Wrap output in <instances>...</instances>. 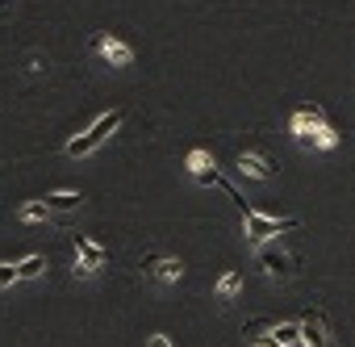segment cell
Segmentation results:
<instances>
[{
    "instance_id": "obj_15",
    "label": "cell",
    "mask_w": 355,
    "mask_h": 347,
    "mask_svg": "<svg viewBox=\"0 0 355 347\" xmlns=\"http://www.w3.org/2000/svg\"><path fill=\"white\" fill-rule=\"evenodd\" d=\"M21 218H26V222H46V218H51V210H46V201H34V205H26V210H21Z\"/></svg>"
},
{
    "instance_id": "obj_14",
    "label": "cell",
    "mask_w": 355,
    "mask_h": 347,
    "mask_svg": "<svg viewBox=\"0 0 355 347\" xmlns=\"http://www.w3.org/2000/svg\"><path fill=\"white\" fill-rule=\"evenodd\" d=\"M305 142H313V146H338V134H334V130H330V126L322 121V126H318V130H313V134H309Z\"/></svg>"
},
{
    "instance_id": "obj_10",
    "label": "cell",
    "mask_w": 355,
    "mask_h": 347,
    "mask_svg": "<svg viewBox=\"0 0 355 347\" xmlns=\"http://www.w3.org/2000/svg\"><path fill=\"white\" fill-rule=\"evenodd\" d=\"M42 201H46L51 214H55V210H76V205H84L80 193H51V197H42Z\"/></svg>"
},
{
    "instance_id": "obj_1",
    "label": "cell",
    "mask_w": 355,
    "mask_h": 347,
    "mask_svg": "<svg viewBox=\"0 0 355 347\" xmlns=\"http://www.w3.org/2000/svg\"><path fill=\"white\" fill-rule=\"evenodd\" d=\"M117 126H121V109L101 113V117H96V121H92L80 138H71V142H67V155H76V159H80V155H92V151H96V146H101V142H105Z\"/></svg>"
},
{
    "instance_id": "obj_12",
    "label": "cell",
    "mask_w": 355,
    "mask_h": 347,
    "mask_svg": "<svg viewBox=\"0 0 355 347\" xmlns=\"http://www.w3.org/2000/svg\"><path fill=\"white\" fill-rule=\"evenodd\" d=\"M272 335H276V343L297 347L301 343V322H280V326H272Z\"/></svg>"
},
{
    "instance_id": "obj_2",
    "label": "cell",
    "mask_w": 355,
    "mask_h": 347,
    "mask_svg": "<svg viewBox=\"0 0 355 347\" xmlns=\"http://www.w3.org/2000/svg\"><path fill=\"white\" fill-rule=\"evenodd\" d=\"M243 222H247V239H251V243H263V239H272V235H284V230H297V226H301L297 218H263V214H255V210H251Z\"/></svg>"
},
{
    "instance_id": "obj_13",
    "label": "cell",
    "mask_w": 355,
    "mask_h": 347,
    "mask_svg": "<svg viewBox=\"0 0 355 347\" xmlns=\"http://www.w3.org/2000/svg\"><path fill=\"white\" fill-rule=\"evenodd\" d=\"M42 268H46V260H42V255H30V260L17 264V276H21V280H34V276H42Z\"/></svg>"
},
{
    "instance_id": "obj_11",
    "label": "cell",
    "mask_w": 355,
    "mask_h": 347,
    "mask_svg": "<svg viewBox=\"0 0 355 347\" xmlns=\"http://www.w3.org/2000/svg\"><path fill=\"white\" fill-rule=\"evenodd\" d=\"M239 289H243V276H239V272H226V276L218 280V301H234Z\"/></svg>"
},
{
    "instance_id": "obj_18",
    "label": "cell",
    "mask_w": 355,
    "mask_h": 347,
    "mask_svg": "<svg viewBox=\"0 0 355 347\" xmlns=\"http://www.w3.org/2000/svg\"><path fill=\"white\" fill-rule=\"evenodd\" d=\"M197 180H201V185H214V189H218V180H222V171H218V167H205V171H197Z\"/></svg>"
},
{
    "instance_id": "obj_19",
    "label": "cell",
    "mask_w": 355,
    "mask_h": 347,
    "mask_svg": "<svg viewBox=\"0 0 355 347\" xmlns=\"http://www.w3.org/2000/svg\"><path fill=\"white\" fill-rule=\"evenodd\" d=\"M150 347H171V343H167V335H155V339H150Z\"/></svg>"
},
{
    "instance_id": "obj_5",
    "label": "cell",
    "mask_w": 355,
    "mask_h": 347,
    "mask_svg": "<svg viewBox=\"0 0 355 347\" xmlns=\"http://www.w3.org/2000/svg\"><path fill=\"white\" fill-rule=\"evenodd\" d=\"M142 268H146V276L167 280V285L184 276V264H180V260H159V255H150V260H142Z\"/></svg>"
},
{
    "instance_id": "obj_9",
    "label": "cell",
    "mask_w": 355,
    "mask_h": 347,
    "mask_svg": "<svg viewBox=\"0 0 355 347\" xmlns=\"http://www.w3.org/2000/svg\"><path fill=\"white\" fill-rule=\"evenodd\" d=\"M259 264H263L268 276H288V255L276 251V247H263V251H259Z\"/></svg>"
},
{
    "instance_id": "obj_17",
    "label": "cell",
    "mask_w": 355,
    "mask_h": 347,
    "mask_svg": "<svg viewBox=\"0 0 355 347\" xmlns=\"http://www.w3.org/2000/svg\"><path fill=\"white\" fill-rule=\"evenodd\" d=\"M189 167H193V171H205V167H209V151H193V155H189Z\"/></svg>"
},
{
    "instance_id": "obj_16",
    "label": "cell",
    "mask_w": 355,
    "mask_h": 347,
    "mask_svg": "<svg viewBox=\"0 0 355 347\" xmlns=\"http://www.w3.org/2000/svg\"><path fill=\"white\" fill-rule=\"evenodd\" d=\"M13 280H21L17 276V264H0V289H9Z\"/></svg>"
},
{
    "instance_id": "obj_4",
    "label": "cell",
    "mask_w": 355,
    "mask_h": 347,
    "mask_svg": "<svg viewBox=\"0 0 355 347\" xmlns=\"http://www.w3.org/2000/svg\"><path fill=\"white\" fill-rule=\"evenodd\" d=\"M96 51H101L113 67H130V63H134V51H130L121 38H113V34H101V38H96Z\"/></svg>"
},
{
    "instance_id": "obj_7",
    "label": "cell",
    "mask_w": 355,
    "mask_h": 347,
    "mask_svg": "<svg viewBox=\"0 0 355 347\" xmlns=\"http://www.w3.org/2000/svg\"><path fill=\"white\" fill-rule=\"evenodd\" d=\"M301 343H309V347H330L322 314H305V322H301Z\"/></svg>"
},
{
    "instance_id": "obj_6",
    "label": "cell",
    "mask_w": 355,
    "mask_h": 347,
    "mask_svg": "<svg viewBox=\"0 0 355 347\" xmlns=\"http://www.w3.org/2000/svg\"><path fill=\"white\" fill-rule=\"evenodd\" d=\"M239 167H243V176H255V180L276 176V163H272V159H263V155H251V151H243V155H239Z\"/></svg>"
},
{
    "instance_id": "obj_8",
    "label": "cell",
    "mask_w": 355,
    "mask_h": 347,
    "mask_svg": "<svg viewBox=\"0 0 355 347\" xmlns=\"http://www.w3.org/2000/svg\"><path fill=\"white\" fill-rule=\"evenodd\" d=\"M318 126H322V109H297V113H293V134H297L301 142H305L309 130H318Z\"/></svg>"
},
{
    "instance_id": "obj_3",
    "label": "cell",
    "mask_w": 355,
    "mask_h": 347,
    "mask_svg": "<svg viewBox=\"0 0 355 347\" xmlns=\"http://www.w3.org/2000/svg\"><path fill=\"white\" fill-rule=\"evenodd\" d=\"M105 260H109V251H105L101 243H92V239H84V235H76V276H92Z\"/></svg>"
}]
</instances>
